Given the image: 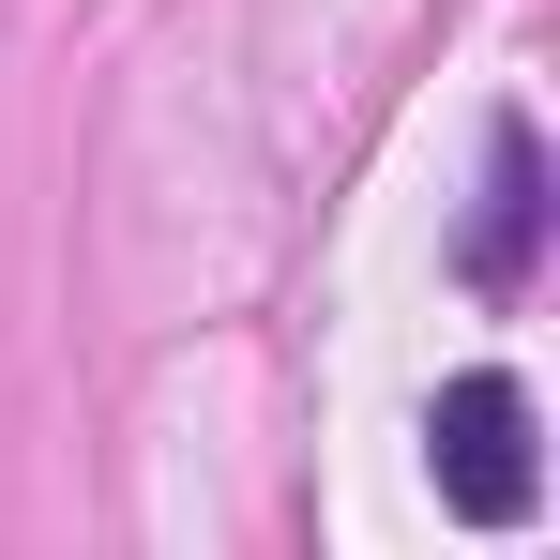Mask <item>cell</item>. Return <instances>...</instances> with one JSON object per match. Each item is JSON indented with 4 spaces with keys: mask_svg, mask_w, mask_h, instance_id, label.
<instances>
[{
    "mask_svg": "<svg viewBox=\"0 0 560 560\" xmlns=\"http://www.w3.org/2000/svg\"><path fill=\"white\" fill-rule=\"evenodd\" d=\"M530 258H546V137L530 121H485V212H469L455 273L469 288H530Z\"/></svg>",
    "mask_w": 560,
    "mask_h": 560,
    "instance_id": "cell-2",
    "label": "cell"
},
{
    "mask_svg": "<svg viewBox=\"0 0 560 560\" xmlns=\"http://www.w3.org/2000/svg\"><path fill=\"white\" fill-rule=\"evenodd\" d=\"M424 469H440V500H455L469 530H515L530 500H546V455H530V394L500 364L440 378V409H424Z\"/></svg>",
    "mask_w": 560,
    "mask_h": 560,
    "instance_id": "cell-1",
    "label": "cell"
}]
</instances>
